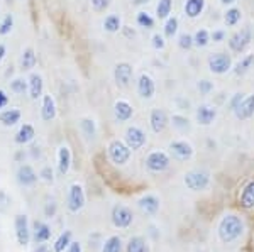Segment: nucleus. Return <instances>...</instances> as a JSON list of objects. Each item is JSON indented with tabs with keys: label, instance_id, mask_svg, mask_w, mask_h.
I'll use <instances>...</instances> for the list:
<instances>
[{
	"label": "nucleus",
	"instance_id": "44",
	"mask_svg": "<svg viewBox=\"0 0 254 252\" xmlns=\"http://www.w3.org/2000/svg\"><path fill=\"white\" fill-rule=\"evenodd\" d=\"M110 3H112V0H90V5H92L93 12H97V14H102V12L107 10Z\"/></svg>",
	"mask_w": 254,
	"mask_h": 252
},
{
	"label": "nucleus",
	"instance_id": "5",
	"mask_svg": "<svg viewBox=\"0 0 254 252\" xmlns=\"http://www.w3.org/2000/svg\"><path fill=\"white\" fill-rule=\"evenodd\" d=\"M208 70L214 75H225L232 70V58L227 52H214L207 59Z\"/></svg>",
	"mask_w": 254,
	"mask_h": 252
},
{
	"label": "nucleus",
	"instance_id": "27",
	"mask_svg": "<svg viewBox=\"0 0 254 252\" xmlns=\"http://www.w3.org/2000/svg\"><path fill=\"white\" fill-rule=\"evenodd\" d=\"M239 200H241V205H243L244 208H254V180L249 181L248 185L243 188Z\"/></svg>",
	"mask_w": 254,
	"mask_h": 252
},
{
	"label": "nucleus",
	"instance_id": "55",
	"mask_svg": "<svg viewBox=\"0 0 254 252\" xmlns=\"http://www.w3.org/2000/svg\"><path fill=\"white\" fill-rule=\"evenodd\" d=\"M147 0H132V3L134 5H141V3H146Z\"/></svg>",
	"mask_w": 254,
	"mask_h": 252
},
{
	"label": "nucleus",
	"instance_id": "39",
	"mask_svg": "<svg viewBox=\"0 0 254 252\" xmlns=\"http://www.w3.org/2000/svg\"><path fill=\"white\" fill-rule=\"evenodd\" d=\"M10 90L17 95H24L26 92H29V81L26 78H14L10 81Z\"/></svg>",
	"mask_w": 254,
	"mask_h": 252
},
{
	"label": "nucleus",
	"instance_id": "23",
	"mask_svg": "<svg viewBox=\"0 0 254 252\" xmlns=\"http://www.w3.org/2000/svg\"><path fill=\"white\" fill-rule=\"evenodd\" d=\"M69 168H71V151L68 146H61L58 149V169L64 176V174H68Z\"/></svg>",
	"mask_w": 254,
	"mask_h": 252
},
{
	"label": "nucleus",
	"instance_id": "16",
	"mask_svg": "<svg viewBox=\"0 0 254 252\" xmlns=\"http://www.w3.org/2000/svg\"><path fill=\"white\" fill-rule=\"evenodd\" d=\"M114 115H116L117 122L130 120V119H132V115H134L132 105H130L127 100H117L116 103H114Z\"/></svg>",
	"mask_w": 254,
	"mask_h": 252
},
{
	"label": "nucleus",
	"instance_id": "10",
	"mask_svg": "<svg viewBox=\"0 0 254 252\" xmlns=\"http://www.w3.org/2000/svg\"><path fill=\"white\" fill-rule=\"evenodd\" d=\"M132 75H134V68L129 63H126V61L117 63L116 68H114V80H116V85L119 88L129 87L130 81H132Z\"/></svg>",
	"mask_w": 254,
	"mask_h": 252
},
{
	"label": "nucleus",
	"instance_id": "45",
	"mask_svg": "<svg viewBox=\"0 0 254 252\" xmlns=\"http://www.w3.org/2000/svg\"><path fill=\"white\" fill-rule=\"evenodd\" d=\"M166 38L163 34H154L153 36V39H151V44H153V48L154 50H165L166 48V41H165Z\"/></svg>",
	"mask_w": 254,
	"mask_h": 252
},
{
	"label": "nucleus",
	"instance_id": "50",
	"mask_svg": "<svg viewBox=\"0 0 254 252\" xmlns=\"http://www.w3.org/2000/svg\"><path fill=\"white\" fill-rule=\"evenodd\" d=\"M7 103H9V95L3 90H0V108L7 107Z\"/></svg>",
	"mask_w": 254,
	"mask_h": 252
},
{
	"label": "nucleus",
	"instance_id": "40",
	"mask_svg": "<svg viewBox=\"0 0 254 252\" xmlns=\"http://www.w3.org/2000/svg\"><path fill=\"white\" fill-rule=\"evenodd\" d=\"M80 127H81V131H83V134L87 137H93V136H95V132H97L95 120H93V119H87V117L80 120Z\"/></svg>",
	"mask_w": 254,
	"mask_h": 252
},
{
	"label": "nucleus",
	"instance_id": "20",
	"mask_svg": "<svg viewBox=\"0 0 254 252\" xmlns=\"http://www.w3.org/2000/svg\"><path fill=\"white\" fill-rule=\"evenodd\" d=\"M205 10V0H185L183 12L188 19H196Z\"/></svg>",
	"mask_w": 254,
	"mask_h": 252
},
{
	"label": "nucleus",
	"instance_id": "11",
	"mask_svg": "<svg viewBox=\"0 0 254 252\" xmlns=\"http://www.w3.org/2000/svg\"><path fill=\"white\" fill-rule=\"evenodd\" d=\"M147 137H146V132L142 131L141 127H137V125H130V127H127L126 131V144L129 146L132 151H137V149L144 148Z\"/></svg>",
	"mask_w": 254,
	"mask_h": 252
},
{
	"label": "nucleus",
	"instance_id": "33",
	"mask_svg": "<svg viewBox=\"0 0 254 252\" xmlns=\"http://www.w3.org/2000/svg\"><path fill=\"white\" fill-rule=\"evenodd\" d=\"M173 10V0H158L156 5V15L158 19H168Z\"/></svg>",
	"mask_w": 254,
	"mask_h": 252
},
{
	"label": "nucleus",
	"instance_id": "37",
	"mask_svg": "<svg viewBox=\"0 0 254 252\" xmlns=\"http://www.w3.org/2000/svg\"><path fill=\"white\" fill-rule=\"evenodd\" d=\"M136 22L139 27H142V29H153L154 27V17L149 14V12H144V10H141L137 14Z\"/></svg>",
	"mask_w": 254,
	"mask_h": 252
},
{
	"label": "nucleus",
	"instance_id": "52",
	"mask_svg": "<svg viewBox=\"0 0 254 252\" xmlns=\"http://www.w3.org/2000/svg\"><path fill=\"white\" fill-rule=\"evenodd\" d=\"M5 54H7V48H5V44L0 43V61H2L3 58H5Z\"/></svg>",
	"mask_w": 254,
	"mask_h": 252
},
{
	"label": "nucleus",
	"instance_id": "47",
	"mask_svg": "<svg viewBox=\"0 0 254 252\" xmlns=\"http://www.w3.org/2000/svg\"><path fill=\"white\" fill-rule=\"evenodd\" d=\"M196 88L200 90V93H203V95H208L212 90H214V83L208 80H200L198 85H196Z\"/></svg>",
	"mask_w": 254,
	"mask_h": 252
},
{
	"label": "nucleus",
	"instance_id": "15",
	"mask_svg": "<svg viewBox=\"0 0 254 252\" xmlns=\"http://www.w3.org/2000/svg\"><path fill=\"white\" fill-rule=\"evenodd\" d=\"M234 115H236V119H239V120H248V119H251V117H254V93L244 97L241 105L234 110Z\"/></svg>",
	"mask_w": 254,
	"mask_h": 252
},
{
	"label": "nucleus",
	"instance_id": "51",
	"mask_svg": "<svg viewBox=\"0 0 254 252\" xmlns=\"http://www.w3.org/2000/svg\"><path fill=\"white\" fill-rule=\"evenodd\" d=\"M68 252H81V244L80 242H71L68 246Z\"/></svg>",
	"mask_w": 254,
	"mask_h": 252
},
{
	"label": "nucleus",
	"instance_id": "9",
	"mask_svg": "<svg viewBox=\"0 0 254 252\" xmlns=\"http://www.w3.org/2000/svg\"><path fill=\"white\" fill-rule=\"evenodd\" d=\"M134 222V213L129 206L126 205H116L112 208V223L117 229H127Z\"/></svg>",
	"mask_w": 254,
	"mask_h": 252
},
{
	"label": "nucleus",
	"instance_id": "36",
	"mask_svg": "<svg viewBox=\"0 0 254 252\" xmlns=\"http://www.w3.org/2000/svg\"><path fill=\"white\" fill-rule=\"evenodd\" d=\"M178 26H180V20L178 17H168L166 24H165V38L168 39H173L176 34H178Z\"/></svg>",
	"mask_w": 254,
	"mask_h": 252
},
{
	"label": "nucleus",
	"instance_id": "31",
	"mask_svg": "<svg viewBox=\"0 0 254 252\" xmlns=\"http://www.w3.org/2000/svg\"><path fill=\"white\" fill-rule=\"evenodd\" d=\"M241 19H243V12H241V9H237V7H231L224 14V22L227 27H236L241 22Z\"/></svg>",
	"mask_w": 254,
	"mask_h": 252
},
{
	"label": "nucleus",
	"instance_id": "26",
	"mask_svg": "<svg viewBox=\"0 0 254 252\" xmlns=\"http://www.w3.org/2000/svg\"><path fill=\"white\" fill-rule=\"evenodd\" d=\"M254 68V54H246L243 56L239 61H237V64L234 66V73L237 76H244L246 73H249Z\"/></svg>",
	"mask_w": 254,
	"mask_h": 252
},
{
	"label": "nucleus",
	"instance_id": "3",
	"mask_svg": "<svg viewBox=\"0 0 254 252\" xmlns=\"http://www.w3.org/2000/svg\"><path fill=\"white\" fill-rule=\"evenodd\" d=\"M107 152H109L110 161L117 166L127 164L130 159V156H132V149H130L124 141H119V139H114L109 142Z\"/></svg>",
	"mask_w": 254,
	"mask_h": 252
},
{
	"label": "nucleus",
	"instance_id": "46",
	"mask_svg": "<svg viewBox=\"0 0 254 252\" xmlns=\"http://www.w3.org/2000/svg\"><path fill=\"white\" fill-rule=\"evenodd\" d=\"M244 97H246V93H243V92H237V93H234L232 95V99H231V101H229V107H231V110L234 112L237 107L241 105V101L244 100Z\"/></svg>",
	"mask_w": 254,
	"mask_h": 252
},
{
	"label": "nucleus",
	"instance_id": "35",
	"mask_svg": "<svg viewBox=\"0 0 254 252\" xmlns=\"http://www.w3.org/2000/svg\"><path fill=\"white\" fill-rule=\"evenodd\" d=\"M102 252H122V239L119 235H112L104 242Z\"/></svg>",
	"mask_w": 254,
	"mask_h": 252
},
{
	"label": "nucleus",
	"instance_id": "13",
	"mask_svg": "<svg viewBox=\"0 0 254 252\" xmlns=\"http://www.w3.org/2000/svg\"><path fill=\"white\" fill-rule=\"evenodd\" d=\"M15 235L20 246H27L31 241V230H29V220L26 215H15Z\"/></svg>",
	"mask_w": 254,
	"mask_h": 252
},
{
	"label": "nucleus",
	"instance_id": "32",
	"mask_svg": "<svg viewBox=\"0 0 254 252\" xmlns=\"http://www.w3.org/2000/svg\"><path fill=\"white\" fill-rule=\"evenodd\" d=\"M34 241L36 242H46L49 241V237H51V229H49V225L43 222H36L34 225Z\"/></svg>",
	"mask_w": 254,
	"mask_h": 252
},
{
	"label": "nucleus",
	"instance_id": "22",
	"mask_svg": "<svg viewBox=\"0 0 254 252\" xmlns=\"http://www.w3.org/2000/svg\"><path fill=\"white\" fill-rule=\"evenodd\" d=\"M41 117L44 122H51L56 117V101L51 95H43V105H41Z\"/></svg>",
	"mask_w": 254,
	"mask_h": 252
},
{
	"label": "nucleus",
	"instance_id": "4",
	"mask_svg": "<svg viewBox=\"0 0 254 252\" xmlns=\"http://www.w3.org/2000/svg\"><path fill=\"white\" fill-rule=\"evenodd\" d=\"M254 38L253 34V29L251 27H243L241 31H236L234 34L229 38V50H231L232 52H244L246 50H248V46L251 44V41Z\"/></svg>",
	"mask_w": 254,
	"mask_h": 252
},
{
	"label": "nucleus",
	"instance_id": "56",
	"mask_svg": "<svg viewBox=\"0 0 254 252\" xmlns=\"http://www.w3.org/2000/svg\"><path fill=\"white\" fill-rule=\"evenodd\" d=\"M38 252H49V251H46V249H44V247H43V249H39Z\"/></svg>",
	"mask_w": 254,
	"mask_h": 252
},
{
	"label": "nucleus",
	"instance_id": "24",
	"mask_svg": "<svg viewBox=\"0 0 254 252\" xmlns=\"http://www.w3.org/2000/svg\"><path fill=\"white\" fill-rule=\"evenodd\" d=\"M34 137H36L34 127H32L31 124H24L22 127H20L19 131H17V134H15L14 141H15V144L24 146V144H29V142L34 139Z\"/></svg>",
	"mask_w": 254,
	"mask_h": 252
},
{
	"label": "nucleus",
	"instance_id": "17",
	"mask_svg": "<svg viewBox=\"0 0 254 252\" xmlns=\"http://www.w3.org/2000/svg\"><path fill=\"white\" fill-rule=\"evenodd\" d=\"M168 115L165 110H161V108H154V110H151V115H149V124H151V129H153V132H163L166 129L168 125Z\"/></svg>",
	"mask_w": 254,
	"mask_h": 252
},
{
	"label": "nucleus",
	"instance_id": "53",
	"mask_svg": "<svg viewBox=\"0 0 254 252\" xmlns=\"http://www.w3.org/2000/svg\"><path fill=\"white\" fill-rule=\"evenodd\" d=\"M122 29L126 31V36H129V38H130V36H132V38H134V36H136V31H130V29H127V26H126V27H122Z\"/></svg>",
	"mask_w": 254,
	"mask_h": 252
},
{
	"label": "nucleus",
	"instance_id": "34",
	"mask_svg": "<svg viewBox=\"0 0 254 252\" xmlns=\"http://www.w3.org/2000/svg\"><path fill=\"white\" fill-rule=\"evenodd\" d=\"M210 41H212V36L207 29H198L193 34V44L196 48H207L208 44H210Z\"/></svg>",
	"mask_w": 254,
	"mask_h": 252
},
{
	"label": "nucleus",
	"instance_id": "41",
	"mask_svg": "<svg viewBox=\"0 0 254 252\" xmlns=\"http://www.w3.org/2000/svg\"><path fill=\"white\" fill-rule=\"evenodd\" d=\"M14 29V15L7 14L3 20L0 22V36H7L10 34V31Z\"/></svg>",
	"mask_w": 254,
	"mask_h": 252
},
{
	"label": "nucleus",
	"instance_id": "25",
	"mask_svg": "<svg viewBox=\"0 0 254 252\" xmlns=\"http://www.w3.org/2000/svg\"><path fill=\"white\" fill-rule=\"evenodd\" d=\"M20 117H22V113H20L19 108H7V110L0 112V122L5 127H12V125L20 122Z\"/></svg>",
	"mask_w": 254,
	"mask_h": 252
},
{
	"label": "nucleus",
	"instance_id": "12",
	"mask_svg": "<svg viewBox=\"0 0 254 252\" xmlns=\"http://www.w3.org/2000/svg\"><path fill=\"white\" fill-rule=\"evenodd\" d=\"M156 93V83H154V78L147 73H142L137 80V95L141 97L142 100H151Z\"/></svg>",
	"mask_w": 254,
	"mask_h": 252
},
{
	"label": "nucleus",
	"instance_id": "28",
	"mask_svg": "<svg viewBox=\"0 0 254 252\" xmlns=\"http://www.w3.org/2000/svg\"><path fill=\"white\" fill-rule=\"evenodd\" d=\"M126 252H149V246H147V242H146L144 237H141V235H136V237H130L129 239Z\"/></svg>",
	"mask_w": 254,
	"mask_h": 252
},
{
	"label": "nucleus",
	"instance_id": "14",
	"mask_svg": "<svg viewBox=\"0 0 254 252\" xmlns=\"http://www.w3.org/2000/svg\"><path fill=\"white\" fill-rule=\"evenodd\" d=\"M195 119L198 122L200 125H212L214 120L217 119V108L212 107L208 103H202L196 107V112H195Z\"/></svg>",
	"mask_w": 254,
	"mask_h": 252
},
{
	"label": "nucleus",
	"instance_id": "54",
	"mask_svg": "<svg viewBox=\"0 0 254 252\" xmlns=\"http://www.w3.org/2000/svg\"><path fill=\"white\" fill-rule=\"evenodd\" d=\"M234 2H236V0H220V3H222V5H232Z\"/></svg>",
	"mask_w": 254,
	"mask_h": 252
},
{
	"label": "nucleus",
	"instance_id": "1",
	"mask_svg": "<svg viewBox=\"0 0 254 252\" xmlns=\"http://www.w3.org/2000/svg\"><path fill=\"white\" fill-rule=\"evenodd\" d=\"M217 234L219 239L224 244H232L237 239L243 237L244 234V222L241 217H237L234 213H227L220 218L219 227H217Z\"/></svg>",
	"mask_w": 254,
	"mask_h": 252
},
{
	"label": "nucleus",
	"instance_id": "42",
	"mask_svg": "<svg viewBox=\"0 0 254 252\" xmlns=\"http://www.w3.org/2000/svg\"><path fill=\"white\" fill-rule=\"evenodd\" d=\"M178 46H180V50H183V51H188V50H191V48L195 46L193 44V36L191 34H180L178 36Z\"/></svg>",
	"mask_w": 254,
	"mask_h": 252
},
{
	"label": "nucleus",
	"instance_id": "21",
	"mask_svg": "<svg viewBox=\"0 0 254 252\" xmlns=\"http://www.w3.org/2000/svg\"><path fill=\"white\" fill-rule=\"evenodd\" d=\"M27 81H29V97L32 100H38L39 97L44 95V81L39 73H32Z\"/></svg>",
	"mask_w": 254,
	"mask_h": 252
},
{
	"label": "nucleus",
	"instance_id": "29",
	"mask_svg": "<svg viewBox=\"0 0 254 252\" xmlns=\"http://www.w3.org/2000/svg\"><path fill=\"white\" fill-rule=\"evenodd\" d=\"M122 27H124L122 26V19H121V15H117V14H109L104 20V29L110 32V34H116Z\"/></svg>",
	"mask_w": 254,
	"mask_h": 252
},
{
	"label": "nucleus",
	"instance_id": "30",
	"mask_svg": "<svg viewBox=\"0 0 254 252\" xmlns=\"http://www.w3.org/2000/svg\"><path fill=\"white\" fill-rule=\"evenodd\" d=\"M36 63H38V56H36L34 50L32 48H26L22 51V56H20V66H22V70H32L36 66Z\"/></svg>",
	"mask_w": 254,
	"mask_h": 252
},
{
	"label": "nucleus",
	"instance_id": "7",
	"mask_svg": "<svg viewBox=\"0 0 254 252\" xmlns=\"http://www.w3.org/2000/svg\"><path fill=\"white\" fill-rule=\"evenodd\" d=\"M85 192H83V186L80 183H73L68 190V200H66V205H68V210L73 213H78L81 208L85 206Z\"/></svg>",
	"mask_w": 254,
	"mask_h": 252
},
{
	"label": "nucleus",
	"instance_id": "2",
	"mask_svg": "<svg viewBox=\"0 0 254 252\" xmlns=\"http://www.w3.org/2000/svg\"><path fill=\"white\" fill-rule=\"evenodd\" d=\"M183 183L191 192H203L210 186V173L205 169H191L183 176Z\"/></svg>",
	"mask_w": 254,
	"mask_h": 252
},
{
	"label": "nucleus",
	"instance_id": "49",
	"mask_svg": "<svg viewBox=\"0 0 254 252\" xmlns=\"http://www.w3.org/2000/svg\"><path fill=\"white\" fill-rule=\"evenodd\" d=\"M41 178H43L44 181H53V169L49 168V166H46V168L43 169V171H41V174H39Z\"/></svg>",
	"mask_w": 254,
	"mask_h": 252
},
{
	"label": "nucleus",
	"instance_id": "19",
	"mask_svg": "<svg viewBox=\"0 0 254 252\" xmlns=\"http://www.w3.org/2000/svg\"><path fill=\"white\" fill-rule=\"evenodd\" d=\"M17 181L24 186H32L38 181V173L34 171V168L29 164H22L17 169Z\"/></svg>",
	"mask_w": 254,
	"mask_h": 252
},
{
	"label": "nucleus",
	"instance_id": "6",
	"mask_svg": "<svg viewBox=\"0 0 254 252\" xmlns=\"http://www.w3.org/2000/svg\"><path fill=\"white\" fill-rule=\"evenodd\" d=\"M171 159L165 151H153L146 157V168L151 173H163L170 168Z\"/></svg>",
	"mask_w": 254,
	"mask_h": 252
},
{
	"label": "nucleus",
	"instance_id": "18",
	"mask_svg": "<svg viewBox=\"0 0 254 252\" xmlns=\"http://www.w3.org/2000/svg\"><path fill=\"white\" fill-rule=\"evenodd\" d=\"M159 206H161V203H159L156 195H146L139 200V208L146 215H156L159 212Z\"/></svg>",
	"mask_w": 254,
	"mask_h": 252
},
{
	"label": "nucleus",
	"instance_id": "48",
	"mask_svg": "<svg viewBox=\"0 0 254 252\" xmlns=\"http://www.w3.org/2000/svg\"><path fill=\"white\" fill-rule=\"evenodd\" d=\"M210 36H212V41H214V43H222V41L225 39V31L217 29V31L212 32Z\"/></svg>",
	"mask_w": 254,
	"mask_h": 252
},
{
	"label": "nucleus",
	"instance_id": "38",
	"mask_svg": "<svg viewBox=\"0 0 254 252\" xmlns=\"http://www.w3.org/2000/svg\"><path fill=\"white\" fill-rule=\"evenodd\" d=\"M69 244H71V232H69V230H64V232L56 239L55 252H64V249H68Z\"/></svg>",
	"mask_w": 254,
	"mask_h": 252
},
{
	"label": "nucleus",
	"instance_id": "8",
	"mask_svg": "<svg viewBox=\"0 0 254 252\" xmlns=\"http://www.w3.org/2000/svg\"><path fill=\"white\" fill-rule=\"evenodd\" d=\"M170 152L176 161H190L195 154V149L188 141L178 139L170 142Z\"/></svg>",
	"mask_w": 254,
	"mask_h": 252
},
{
	"label": "nucleus",
	"instance_id": "43",
	"mask_svg": "<svg viewBox=\"0 0 254 252\" xmlns=\"http://www.w3.org/2000/svg\"><path fill=\"white\" fill-rule=\"evenodd\" d=\"M171 122H173V127L178 129V131H187L190 127V120L183 115H173L171 117Z\"/></svg>",
	"mask_w": 254,
	"mask_h": 252
}]
</instances>
